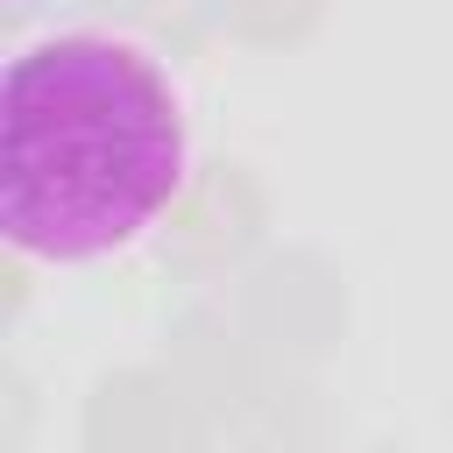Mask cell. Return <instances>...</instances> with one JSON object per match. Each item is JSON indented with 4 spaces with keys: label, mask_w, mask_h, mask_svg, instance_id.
Returning <instances> with one entry per match:
<instances>
[{
    "label": "cell",
    "mask_w": 453,
    "mask_h": 453,
    "mask_svg": "<svg viewBox=\"0 0 453 453\" xmlns=\"http://www.w3.org/2000/svg\"><path fill=\"white\" fill-rule=\"evenodd\" d=\"M184 184L163 71L113 35H42L0 85V226L21 255L99 262Z\"/></svg>",
    "instance_id": "obj_1"
}]
</instances>
